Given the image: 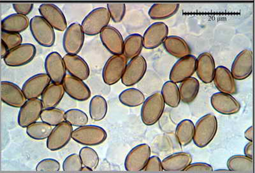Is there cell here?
<instances>
[{"instance_id": "cell-1", "label": "cell", "mask_w": 255, "mask_h": 173, "mask_svg": "<svg viewBox=\"0 0 255 173\" xmlns=\"http://www.w3.org/2000/svg\"><path fill=\"white\" fill-rule=\"evenodd\" d=\"M218 123L217 118L213 113L202 116L195 125V133L193 141L199 148L208 146L217 133Z\"/></svg>"}, {"instance_id": "cell-2", "label": "cell", "mask_w": 255, "mask_h": 173, "mask_svg": "<svg viewBox=\"0 0 255 173\" xmlns=\"http://www.w3.org/2000/svg\"><path fill=\"white\" fill-rule=\"evenodd\" d=\"M165 108V103L160 92L150 95L141 108L140 117L143 124L147 126L156 124L162 117Z\"/></svg>"}, {"instance_id": "cell-3", "label": "cell", "mask_w": 255, "mask_h": 173, "mask_svg": "<svg viewBox=\"0 0 255 173\" xmlns=\"http://www.w3.org/2000/svg\"><path fill=\"white\" fill-rule=\"evenodd\" d=\"M108 138L106 130L102 127L88 125L78 127L72 132V139L82 145L93 147L102 144Z\"/></svg>"}, {"instance_id": "cell-4", "label": "cell", "mask_w": 255, "mask_h": 173, "mask_svg": "<svg viewBox=\"0 0 255 173\" xmlns=\"http://www.w3.org/2000/svg\"><path fill=\"white\" fill-rule=\"evenodd\" d=\"M108 9L99 7L88 13L82 22L81 26L84 34L88 36L99 35L102 29L108 26L111 21Z\"/></svg>"}, {"instance_id": "cell-5", "label": "cell", "mask_w": 255, "mask_h": 173, "mask_svg": "<svg viewBox=\"0 0 255 173\" xmlns=\"http://www.w3.org/2000/svg\"><path fill=\"white\" fill-rule=\"evenodd\" d=\"M29 29L36 42L44 47L53 46L56 40L54 29L41 15L29 20Z\"/></svg>"}, {"instance_id": "cell-6", "label": "cell", "mask_w": 255, "mask_h": 173, "mask_svg": "<svg viewBox=\"0 0 255 173\" xmlns=\"http://www.w3.org/2000/svg\"><path fill=\"white\" fill-rule=\"evenodd\" d=\"M151 155V149L149 145L143 143L136 146L125 158V170L128 172H143Z\"/></svg>"}, {"instance_id": "cell-7", "label": "cell", "mask_w": 255, "mask_h": 173, "mask_svg": "<svg viewBox=\"0 0 255 173\" xmlns=\"http://www.w3.org/2000/svg\"><path fill=\"white\" fill-rule=\"evenodd\" d=\"M36 49L31 43H24L9 51L4 56L3 61L10 67H22L31 62L35 58Z\"/></svg>"}, {"instance_id": "cell-8", "label": "cell", "mask_w": 255, "mask_h": 173, "mask_svg": "<svg viewBox=\"0 0 255 173\" xmlns=\"http://www.w3.org/2000/svg\"><path fill=\"white\" fill-rule=\"evenodd\" d=\"M127 64L128 59L124 54L111 56L104 65L102 71L104 83L108 86H113L120 82L124 75Z\"/></svg>"}, {"instance_id": "cell-9", "label": "cell", "mask_w": 255, "mask_h": 173, "mask_svg": "<svg viewBox=\"0 0 255 173\" xmlns=\"http://www.w3.org/2000/svg\"><path fill=\"white\" fill-rule=\"evenodd\" d=\"M254 72V54L246 49L239 52L232 63L231 72L236 81H242L249 78Z\"/></svg>"}, {"instance_id": "cell-10", "label": "cell", "mask_w": 255, "mask_h": 173, "mask_svg": "<svg viewBox=\"0 0 255 173\" xmlns=\"http://www.w3.org/2000/svg\"><path fill=\"white\" fill-rule=\"evenodd\" d=\"M85 38L81 24L74 22L67 27L63 38L64 51L68 54L77 55L83 47Z\"/></svg>"}, {"instance_id": "cell-11", "label": "cell", "mask_w": 255, "mask_h": 173, "mask_svg": "<svg viewBox=\"0 0 255 173\" xmlns=\"http://www.w3.org/2000/svg\"><path fill=\"white\" fill-rule=\"evenodd\" d=\"M147 61L144 57L138 56L130 59L125 68L122 83L127 86H132L139 83L146 74Z\"/></svg>"}, {"instance_id": "cell-12", "label": "cell", "mask_w": 255, "mask_h": 173, "mask_svg": "<svg viewBox=\"0 0 255 173\" xmlns=\"http://www.w3.org/2000/svg\"><path fill=\"white\" fill-rule=\"evenodd\" d=\"M74 131L71 124L64 121L55 126L47 139V148L51 151L62 149L70 142Z\"/></svg>"}, {"instance_id": "cell-13", "label": "cell", "mask_w": 255, "mask_h": 173, "mask_svg": "<svg viewBox=\"0 0 255 173\" xmlns=\"http://www.w3.org/2000/svg\"><path fill=\"white\" fill-rule=\"evenodd\" d=\"M169 29L163 22H156L145 30L142 36L143 47L145 49L152 50L163 44L164 40L168 36Z\"/></svg>"}, {"instance_id": "cell-14", "label": "cell", "mask_w": 255, "mask_h": 173, "mask_svg": "<svg viewBox=\"0 0 255 173\" xmlns=\"http://www.w3.org/2000/svg\"><path fill=\"white\" fill-rule=\"evenodd\" d=\"M197 58L193 55H189L179 59L170 70V81L176 84L181 83L195 74Z\"/></svg>"}, {"instance_id": "cell-15", "label": "cell", "mask_w": 255, "mask_h": 173, "mask_svg": "<svg viewBox=\"0 0 255 173\" xmlns=\"http://www.w3.org/2000/svg\"><path fill=\"white\" fill-rule=\"evenodd\" d=\"M211 104L214 110L220 114L235 115L241 111L240 102L233 95L223 92H216L211 95Z\"/></svg>"}, {"instance_id": "cell-16", "label": "cell", "mask_w": 255, "mask_h": 173, "mask_svg": "<svg viewBox=\"0 0 255 173\" xmlns=\"http://www.w3.org/2000/svg\"><path fill=\"white\" fill-rule=\"evenodd\" d=\"M44 110L42 101L38 98L28 99L23 106L20 107L18 114V124L22 128L37 122L40 118L41 113Z\"/></svg>"}, {"instance_id": "cell-17", "label": "cell", "mask_w": 255, "mask_h": 173, "mask_svg": "<svg viewBox=\"0 0 255 173\" xmlns=\"http://www.w3.org/2000/svg\"><path fill=\"white\" fill-rule=\"evenodd\" d=\"M38 11L41 16L54 29L63 32L67 28V21L61 9L56 4L45 3L40 4Z\"/></svg>"}, {"instance_id": "cell-18", "label": "cell", "mask_w": 255, "mask_h": 173, "mask_svg": "<svg viewBox=\"0 0 255 173\" xmlns=\"http://www.w3.org/2000/svg\"><path fill=\"white\" fill-rule=\"evenodd\" d=\"M0 97L3 103L13 108H19L26 102L21 88L10 82L3 81L0 85Z\"/></svg>"}, {"instance_id": "cell-19", "label": "cell", "mask_w": 255, "mask_h": 173, "mask_svg": "<svg viewBox=\"0 0 255 173\" xmlns=\"http://www.w3.org/2000/svg\"><path fill=\"white\" fill-rule=\"evenodd\" d=\"M45 72L52 83L61 84L67 75L63 58L58 52L48 54L44 63Z\"/></svg>"}, {"instance_id": "cell-20", "label": "cell", "mask_w": 255, "mask_h": 173, "mask_svg": "<svg viewBox=\"0 0 255 173\" xmlns=\"http://www.w3.org/2000/svg\"><path fill=\"white\" fill-rule=\"evenodd\" d=\"M62 84L65 92L71 98L81 102L87 101L90 98L92 95L91 90L83 81L69 74L66 75Z\"/></svg>"}, {"instance_id": "cell-21", "label": "cell", "mask_w": 255, "mask_h": 173, "mask_svg": "<svg viewBox=\"0 0 255 173\" xmlns=\"http://www.w3.org/2000/svg\"><path fill=\"white\" fill-rule=\"evenodd\" d=\"M102 44L113 55L124 54V39L122 34L115 27L108 26L100 32Z\"/></svg>"}, {"instance_id": "cell-22", "label": "cell", "mask_w": 255, "mask_h": 173, "mask_svg": "<svg viewBox=\"0 0 255 173\" xmlns=\"http://www.w3.org/2000/svg\"><path fill=\"white\" fill-rule=\"evenodd\" d=\"M51 82L47 74H36L25 82L22 86V92L26 99L38 98Z\"/></svg>"}, {"instance_id": "cell-23", "label": "cell", "mask_w": 255, "mask_h": 173, "mask_svg": "<svg viewBox=\"0 0 255 173\" xmlns=\"http://www.w3.org/2000/svg\"><path fill=\"white\" fill-rule=\"evenodd\" d=\"M216 68L215 59L211 53L203 52L198 56L195 73L202 83L206 84L213 83Z\"/></svg>"}, {"instance_id": "cell-24", "label": "cell", "mask_w": 255, "mask_h": 173, "mask_svg": "<svg viewBox=\"0 0 255 173\" xmlns=\"http://www.w3.org/2000/svg\"><path fill=\"white\" fill-rule=\"evenodd\" d=\"M213 83L219 92L231 95L236 94L238 92L236 80L232 76L231 70L224 66H219L216 68Z\"/></svg>"}, {"instance_id": "cell-25", "label": "cell", "mask_w": 255, "mask_h": 173, "mask_svg": "<svg viewBox=\"0 0 255 173\" xmlns=\"http://www.w3.org/2000/svg\"><path fill=\"white\" fill-rule=\"evenodd\" d=\"M63 60L67 72L72 76L83 81L90 77V67L81 57L67 54L63 57Z\"/></svg>"}, {"instance_id": "cell-26", "label": "cell", "mask_w": 255, "mask_h": 173, "mask_svg": "<svg viewBox=\"0 0 255 173\" xmlns=\"http://www.w3.org/2000/svg\"><path fill=\"white\" fill-rule=\"evenodd\" d=\"M192 161L193 158L190 153L177 152L166 157L161 161V166L164 172H184Z\"/></svg>"}, {"instance_id": "cell-27", "label": "cell", "mask_w": 255, "mask_h": 173, "mask_svg": "<svg viewBox=\"0 0 255 173\" xmlns=\"http://www.w3.org/2000/svg\"><path fill=\"white\" fill-rule=\"evenodd\" d=\"M163 45L167 53L177 59L184 58L191 54L190 45L178 36H168L164 40Z\"/></svg>"}, {"instance_id": "cell-28", "label": "cell", "mask_w": 255, "mask_h": 173, "mask_svg": "<svg viewBox=\"0 0 255 173\" xmlns=\"http://www.w3.org/2000/svg\"><path fill=\"white\" fill-rule=\"evenodd\" d=\"M65 91L63 84H50L41 95L44 109L56 108L62 100Z\"/></svg>"}, {"instance_id": "cell-29", "label": "cell", "mask_w": 255, "mask_h": 173, "mask_svg": "<svg viewBox=\"0 0 255 173\" xmlns=\"http://www.w3.org/2000/svg\"><path fill=\"white\" fill-rule=\"evenodd\" d=\"M29 26V18L27 15L13 13L1 20L2 32L12 33H20L26 30Z\"/></svg>"}, {"instance_id": "cell-30", "label": "cell", "mask_w": 255, "mask_h": 173, "mask_svg": "<svg viewBox=\"0 0 255 173\" xmlns=\"http://www.w3.org/2000/svg\"><path fill=\"white\" fill-rule=\"evenodd\" d=\"M179 89L181 102L187 104L192 103L197 98L199 93V80L195 77H190L180 83Z\"/></svg>"}, {"instance_id": "cell-31", "label": "cell", "mask_w": 255, "mask_h": 173, "mask_svg": "<svg viewBox=\"0 0 255 173\" xmlns=\"http://www.w3.org/2000/svg\"><path fill=\"white\" fill-rule=\"evenodd\" d=\"M179 7L180 4L177 3H154L149 8L148 14L152 20H165L176 14Z\"/></svg>"}, {"instance_id": "cell-32", "label": "cell", "mask_w": 255, "mask_h": 173, "mask_svg": "<svg viewBox=\"0 0 255 173\" xmlns=\"http://www.w3.org/2000/svg\"><path fill=\"white\" fill-rule=\"evenodd\" d=\"M228 170L231 172L254 173V159L245 155H235L227 162Z\"/></svg>"}, {"instance_id": "cell-33", "label": "cell", "mask_w": 255, "mask_h": 173, "mask_svg": "<svg viewBox=\"0 0 255 173\" xmlns=\"http://www.w3.org/2000/svg\"><path fill=\"white\" fill-rule=\"evenodd\" d=\"M195 133L194 123L190 119H184L177 124L175 129V138L181 147H186L192 142Z\"/></svg>"}, {"instance_id": "cell-34", "label": "cell", "mask_w": 255, "mask_h": 173, "mask_svg": "<svg viewBox=\"0 0 255 173\" xmlns=\"http://www.w3.org/2000/svg\"><path fill=\"white\" fill-rule=\"evenodd\" d=\"M165 104L172 108H176L181 103V97L177 84L168 81L163 84L161 90Z\"/></svg>"}, {"instance_id": "cell-35", "label": "cell", "mask_w": 255, "mask_h": 173, "mask_svg": "<svg viewBox=\"0 0 255 173\" xmlns=\"http://www.w3.org/2000/svg\"><path fill=\"white\" fill-rule=\"evenodd\" d=\"M143 49L142 36L138 33L128 36L124 40V55L128 59L139 56Z\"/></svg>"}, {"instance_id": "cell-36", "label": "cell", "mask_w": 255, "mask_h": 173, "mask_svg": "<svg viewBox=\"0 0 255 173\" xmlns=\"http://www.w3.org/2000/svg\"><path fill=\"white\" fill-rule=\"evenodd\" d=\"M145 99V95L138 88H128L120 93L119 100L124 105L135 108L142 105Z\"/></svg>"}, {"instance_id": "cell-37", "label": "cell", "mask_w": 255, "mask_h": 173, "mask_svg": "<svg viewBox=\"0 0 255 173\" xmlns=\"http://www.w3.org/2000/svg\"><path fill=\"white\" fill-rule=\"evenodd\" d=\"M108 111L106 99L100 95L92 97L90 102V115L93 121L99 122L104 119Z\"/></svg>"}, {"instance_id": "cell-38", "label": "cell", "mask_w": 255, "mask_h": 173, "mask_svg": "<svg viewBox=\"0 0 255 173\" xmlns=\"http://www.w3.org/2000/svg\"><path fill=\"white\" fill-rule=\"evenodd\" d=\"M52 129V126L47 123L35 122L26 127V133L33 140H44L49 137Z\"/></svg>"}, {"instance_id": "cell-39", "label": "cell", "mask_w": 255, "mask_h": 173, "mask_svg": "<svg viewBox=\"0 0 255 173\" xmlns=\"http://www.w3.org/2000/svg\"><path fill=\"white\" fill-rule=\"evenodd\" d=\"M79 157L83 165L94 171L97 169L100 163V159L97 152L92 148L85 146L80 150Z\"/></svg>"}, {"instance_id": "cell-40", "label": "cell", "mask_w": 255, "mask_h": 173, "mask_svg": "<svg viewBox=\"0 0 255 173\" xmlns=\"http://www.w3.org/2000/svg\"><path fill=\"white\" fill-rule=\"evenodd\" d=\"M65 111L60 108L44 109L41 113L40 118L42 122L55 127L65 121Z\"/></svg>"}, {"instance_id": "cell-41", "label": "cell", "mask_w": 255, "mask_h": 173, "mask_svg": "<svg viewBox=\"0 0 255 173\" xmlns=\"http://www.w3.org/2000/svg\"><path fill=\"white\" fill-rule=\"evenodd\" d=\"M65 119L66 122L75 127L85 126L89 121L87 114L79 109H70L66 111Z\"/></svg>"}, {"instance_id": "cell-42", "label": "cell", "mask_w": 255, "mask_h": 173, "mask_svg": "<svg viewBox=\"0 0 255 173\" xmlns=\"http://www.w3.org/2000/svg\"><path fill=\"white\" fill-rule=\"evenodd\" d=\"M111 19L115 23H120L124 19L126 13V4L124 3H109L108 8Z\"/></svg>"}, {"instance_id": "cell-43", "label": "cell", "mask_w": 255, "mask_h": 173, "mask_svg": "<svg viewBox=\"0 0 255 173\" xmlns=\"http://www.w3.org/2000/svg\"><path fill=\"white\" fill-rule=\"evenodd\" d=\"M83 166L79 155L73 154L63 161V170L65 172H81Z\"/></svg>"}, {"instance_id": "cell-44", "label": "cell", "mask_w": 255, "mask_h": 173, "mask_svg": "<svg viewBox=\"0 0 255 173\" xmlns=\"http://www.w3.org/2000/svg\"><path fill=\"white\" fill-rule=\"evenodd\" d=\"M1 40V43L6 47L8 51L19 46L22 43V37L20 33L2 32Z\"/></svg>"}, {"instance_id": "cell-45", "label": "cell", "mask_w": 255, "mask_h": 173, "mask_svg": "<svg viewBox=\"0 0 255 173\" xmlns=\"http://www.w3.org/2000/svg\"><path fill=\"white\" fill-rule=\"evenodd\" d=\"M60 169V163L53 159H44L39 162L36 167V171L37 172H58Z\"/></svg>"}, {"instance_id": "cell-46", "label": "cell", "mask_w": 255, "mask_h": 173, "mask_svg": "<svg viewBox=\"0 0 255 173\" xmlns=\"http://www.w3.org/2000/svg\"><path fill=\"white\" fill-rule=\"evenodd\" d=\"M184 172L188 173H213V166L206 163H191Z\"/></svg>"}, {"instance_id": "cell-47", "label": "cell", "mask_w": 255, "mask_h": 173, "mask_svg": "<svg viewBox=\"0 0 255 173\" xmlns=\"http://www.w3.org/2000/svg\"><path fill=\"white\" fill-rule=\"evenodd\" d=\"M143 172H162V166L161 161L158 156H153L150 157L147 161L146 166Z\"/></svg>"}, {"instance_id": "cell-48", "label": "cell", "mask_w": 255, "mask_h": 173, "mask_svg": "<svg viewBox=\"0 0 255 173\" xmlns=\"http://www.w3.org/2000/svg\"><path fill=\"white\" fill-rule=\"evenodd\" d=\"M16 13L28 15L33 10L34 4L32 3H15L12 4Z\"/></svg>"}, {"instance_id": "cell-49", "label": "cell", "mask_w": 255, "mask_h": 173, "mask_svg": "<svg viewBox=\"0 0 255 173\" xmlns=\"http://www.w3.org/2000/svg\"><path fill=\"white\" fill-rule=\"evenodd\" d=\"M244 153L245 156L249 158L254 159V142H249L245 145L244 149Z\"/></svg>"}, {"instance_id": "cell-50", "label": "cell", "mask_w": 255, "mask_h": 173, "mask_svg": "<svg viewBox=\"0 0 255 173\" xmlns=\"http://www.w3.org/2000/svg\"><path fill=\"white\" fill-rule=\"evenodd\" d=\"M254 126H252L246 130L245 132V138L247 139L249 142H254Z\"/></svg>"}, {"instance_id": "cell-51", "label": "cell", "mask_w": 255, "mask_h": 173, "mask_svg": "<svg viewBox=\"0 0 255 173\" xmlns=\"http://www.w3.org/2000/svg\"><path fill=\"white\" fill-rule=\"evenodd\" d=\"M81 172H92V170L90 169V168H88L87 167H85V166H84L83 168H82Z\"/></svg>"}, {"instance_id": "cell-52", "label": "cell", "mask_w": 255, "mask_h": 173, "mask_svg": "<svg viewBox=\"0 0 255 173\" xmlns=\"http://www.w3.org/2000/svg\"><path fill=\"white\" fill-rule=\"evenodd\" d=\"M215 172H231L229 170H215L214 171Z\"/></svg>"}]
</instances>
